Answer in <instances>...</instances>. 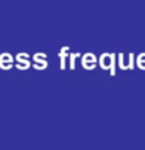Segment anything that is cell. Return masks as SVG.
Instances as JSON below:
<instances>
[{"label": "cell", "instance_id": "5", "mask_svg": "<svg viewBox=\"0 0 145 150\" xmlns=\"http://www.w3.org/2000/svg\"><path fill=\"white\" fill-rule=\"evenodd\" d=\"M137 66H139V67H142V69H145V53L140 55L137 58Z\"/></svg>", "mask_w": 145, "mask_h": 150}, {"label": "cell", "instance_id": "3", "mask_svg": "<svg viewBox=\"0 0 145 150\" xmlns=\"http://www.w3.org/2000/svg\"><path fill=\"white\" fill-rule=\"evenodd\" d=\"M23 56H25V53H20V55L17 56V61H19V63H16V67L17 69H27V67H30V63L23 59Z\"/></svg>", "mask_w": 145, "mask_h": 150}, {"label": "cell", "instance_id": "4", "mask_svg": "<svg viewBox=\"0 0 145 150\" xmlns=\"http://www.w3.org/2000/svg\"><path fill=\"white\" fill-rule=\"evenodd\" d=\"M67 50H69L67 47H63V49H61V55H59L61 56V69L63 70L65 69V53H67Z\"/></svg>", "mask_w": 145, "mask_h": 150}, {"label": "cell", "instance_id": "2", "mask_svg": "<svg viewBox=\"0 0 145 150\" xmlns=\"http://www.w3.org/2000/svg\"><path fill=\"white\" fill-rule=\"evenodd\" d=\"M13 63H14V61H13V58H11V55H9V53H5V55L0 56V67H2V69H5V70L11 69Z\"/></svg>", "mask_w": 145, "mask_h": 150}, {"label": "cell", "instance_id": "6", "mask_svg": "<svg viewBox=\"0 0 145 150\" xmlns=\"http://www.w3.org/2000/svg\"><path fill=\"white\" fill-rule=\"evenodd\" d=\"M77 56H78V53H73L72 58H70V69H75V59H77Z\"/></svg>", "mask_w": 145, "mask_h": 150}, {"label": "cell", "instance_id": "1", "mask_svg": "<svg viewBox=\"0 0 145 150\" xmlns=\"http://www.w3.org/2000/svg\"><path fill=\"white\" fill-rule=\"evenodd\" d=\"M95 63H97V59H95V56H94L92 53H86V55H84L83 56V67L84 69H94V67H95Z\"/></svg>", "mask_w": 145, "mask_h": 150}]
</instances>
